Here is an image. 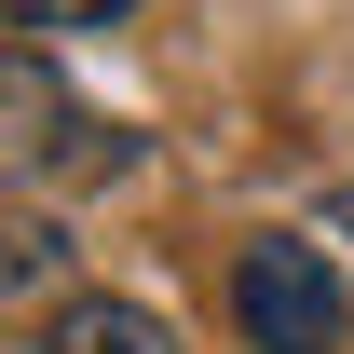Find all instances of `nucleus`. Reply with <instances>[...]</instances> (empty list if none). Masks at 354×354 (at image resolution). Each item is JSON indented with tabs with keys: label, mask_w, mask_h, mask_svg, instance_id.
Wrapping results in <instances>:
<instances>
[{
	"label": "nucleus",
	"mask_w": 354,
	"mask_h": 354,
	"mask_svg": "<svg viewBox=\"0 0 354 354\" xmlns=\"http://www.w3.org/2000/svg\"><path fill=\"white\" fill-rule=\"evenodd\" d=\"M136 164H150L136 123H109L41 41H0V177H14V191L68 205V191H109V177H136Z\"/></svg>",
	"instance_id": "f257e3e1"
},
{
	"label": "nucleus",
	"mask_w": 354,
	"mask_h": 354,
	"mask_svg": "<svg viewBox=\"0 0 354 354\" xmlns=\"http://www.w3.org/2000/svg\"><path fill=\"white\" fill-rule=\"evenodd\" d=\"M232 327H245V354H341L354 300L327 272V245L313 232H245L232 245Z\"/></svg>",
	"instance_id": "f03ea898"
},
{
	"label": "nucleus",
	"mask_w": 354,
	"mask_h": 354,
	"mask_svg": "<svg viewBox=\"0 0 354 354\" xmlns=\"http://www.w3.org/2000/svg\"><path fill=\"white\" fill-rule=\"evenodd\" d=\"M41 354H191L150 300H109V286H68V300L41 313Z\"/></svg>",
	"instance_id": "7ed1b4c3"
},
{
	"label": "nucleus",
	"mask_w": 354,
	"mask_h": 354,
	"mask_svg": "<svg viewBox=\"0 0 354 354\" xmlns=\"http://www.w3.org/2000/svg\"><path fill=\"white\" fill-rule=\"evenodd\" d=\"M55 272H68V245H55V232L41 218H0V300H68V286H55Z\"/></svg>",
	"instance_id": "20e7f679"
},
{
	"label": "nucleus",
	"mask_w": 354,
	"mask_h": 354,
	"mask_svg": "<svg viewBox=\"0 0 354 354\" xmlns=\"http://www.w3.org/2000/svg\"><path fill=\"white\" fill-rule=\"evenodd\" d=\"M109 14H136V0H0V41H68V28H109Z\"/></svg>",
	"instance_id": "39448f33"
},
{
	"label": "nucleus",
	"mask_w": 354,
	"mask_h": 354,
	"mask_svg": "<svg viewBox=\"0 0 354 354\" xmlns=\"http://www.w3.org/2000/svg\"><path fill=\"white\" fill-rule=\"evenodd\" d=\"M327 232H354V191H327Z\"/></svg>",
	"instance_id": "423d86ee"
}]
</instances>
